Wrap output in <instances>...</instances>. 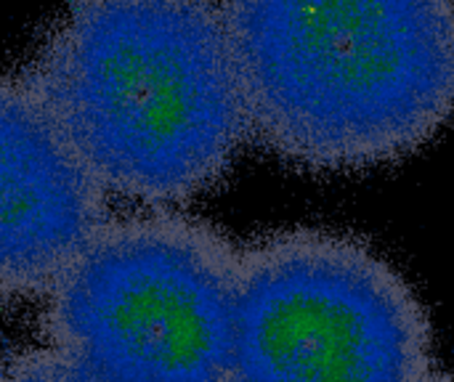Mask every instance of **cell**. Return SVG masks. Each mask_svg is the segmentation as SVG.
Here are the masks:
<instances>
[{"instance_id":"obj_1","label":"cell","mask_w":454,"mask_h":382,"mask_svg":"<svg viewBox=\"0 0 454 382\" xmlns=\"http://www.w3.org/2000/svg\"><path fill=\"white\" fill-rule=\"evenodd\" d=\"M24 80L106 197L189 202L250 138L218 0H72Z\"/></svg>"},{"instance_id":"obj_2","label":"cell","mask_w":454,"mask_h":382,"mask_svg":"<svg viewBox=\"0 0 454 382\" xmlns=\"http://www.w3.org/2000/svg\"><path fill=\"white\" fill-rule=\"evenodd\" d=\"M250 136L317 173L426 146L454 114V0H218Z\"/></svg>"},{"instance_id":"obj_3","label":"cell","mask_w":454,"mask_h":382,"mask_svg":"<svg viewBox=\"0 0 454 382\" xmlns=\"http://www.w3.org/2000/svg\"><path fill=\"white\" fill-rule=\"evenodd\" d=\"M237 266L202 221L109 218L48 292L53 340L90 382H226Z\"/></svg>"},{"instance_id":"obj_4","label":"cell","mask_w":454,"mask_h":382,"mask_svg":"<svg viewBox=\"0 0 454 382\" xmlns=\"http://www.w3.org/2000/svg\"><path fill=\"white\" fill-rule=\"evenodd\" d=\"M428 316L367 245L287 231L239 250L226 382H420Z\"/></svg>"},{"instance_id":"obj_5","label":"cell","mask_w":454,"mask_h":382,"mask_svg":"<svg viewBox=\"0 0 454 382\" xmlns=\"http://www.w3.org/2000/svg\"><path fill=\"white\" fill-rule=\"evenodd\" d=\"M106 210V191L27 80L0 74V308L48 295Z\"/></svg>"},{"instance_id":"obj_6","label":"cell","mask_w":454,"mask_h":382,"mask_svg":"<svg viewBox=\"0 0 454 382\" xmlns=\"http://www.w3.org/2000/svg\"><path fill=\"white\" fill-rule=\"evenodd\" d=\"M420 382H452L450 378H444V375H439V372H431L426 380H420Z\"/></svg>"}]
</instances>
